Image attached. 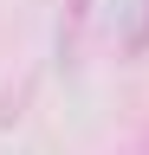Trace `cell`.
<instances>
[{
	"mask_svg": "<svg viewBox=\"0 0 149 155\" xmlns=\"http://www.w3.org/2000/svg\"><path fill=\"white\" fill-rule=\"evenodd\" d=\"M123 155H149V129H143V136H136V142H130Z\"/></svg>",
	"mask_w": 149,
	"mask_h": 155,
	"instance_id": "obj_2",
	"label": "cell"
},
{
	"mask_svg": "<svg viewBox=\"0 0 149 155\" xmlns=\"http://www.w3.org/2000/svg\"><path fill=\"white\" fill-rule=\"evenodd\" d=\"M84 13H91V0H71V13L59 19V58H65L71 45H78V26H84Z\"/></svg>",
	"mask_w": 149,
	"mask_h": 155,
	"instance_id": "obj_1",
	"label": "cell"
}]
</instances>
